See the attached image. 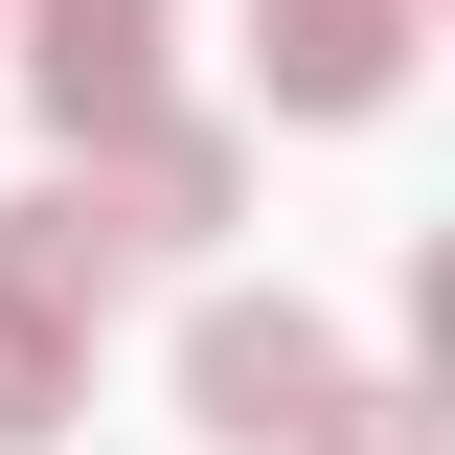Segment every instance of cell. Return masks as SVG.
<instances>
[{
	"instance_id": "obj_4",
	"label": "cell",
	"mask_w": 455,
	"mask_h": 455,
	"mask_svg": "<svg viewBox=\"0 0 455 455\" xmlns=\"http://www.w3.org/2000/svg\"><path fill=\"white\" fill-rule=\"evenodd\" d=\"M251 92L274 114H387L410 92V0H251Z\"/></svg>"
},
{
	"instance_id": "obj_5",
	"label": "cell",
	"mask_w": 455,
	"mask_h": 455,
	"mask_svg": "<svg viewBox=\"0 0 455 455\" xmlns=\"http://www.w3.org/2000/svg\"><path fill=\"white\" fill-rule=\"evenodd\" d=\"M0 296H46V319H114V296H137V251H114L92 182H23V205H0Z\"/></svg>"
},
{
	"instance_id": "obj_2",
	"label": "cell",
	"mask_w": 455,
	"mask_h": 455,
	"mask_svg": "<svg viewBox=\"0 0 455 455\" xmlns=\"http://www.w3.org/2000/svg\"><path fill=\"white\" fill-rule=\"evenodd\" d=\"M68 182H92V205H114V251L160 274V251H228V205H251V137H228V114H114Z\"/></svg>"
},
{
	"instance_id": "obj_1",
	"label": "cell",
	"mask_w": 455,
	"mask_h": 455,
	"mask_svg": "<svg viewBox=\"0 0 455 455\" xmlns=\"http://www.w3.org/2000/svg\"><path fill=\"white\" fill-rule=\"evenodd\" d=\"M319 387H341V319H296V296H205V319H182V410H205L228 455H296Z\"/></svg>"
},
{
	"instance_id": "obj_3",
	"label": "cell",
	"mask_w": 455,
	"mask_h": 455,
	"mask_svg": "<svg viewBox=\"0 0 455 455\" xmlns=\"http://www.w3.org/2000/svg\"><path fill=\"white\" fill-rule=\"evenodd\" d=\"M160 46H182V0H23V92L68 114V160L114 114H160Z\"/></svg>"
},
{
	"instance_id": "obj_6",
	"label": "cell",
	"mask_w": 455,
	"mask_h": 455,
	"mask_svg": "<svg viewBox=\"0 0 455 455\" xmlns=\"http://www.w3.org/2000/svg\"><path fill=\"white\" fill-rule=\"evenodd\" d=\"M68 410H92V319H46V296H0V455H46Z\"/></svg>"
},
{
	"instance_id": "obj_7",
	"label": "cell",
	"mask_w": 455,
	"mask_h": 455,
	"mask_svg": "<svg viewBox=\"0 0 455 455\" xmlns=\"http://www.w3.org/2000/svg\"><path fill=\"white\" fill-rule=\"evenodd\" d=\"M296 455H433V387H364V364H341V387H319V433H296Z\"/></svg>"
}]
</instances>
